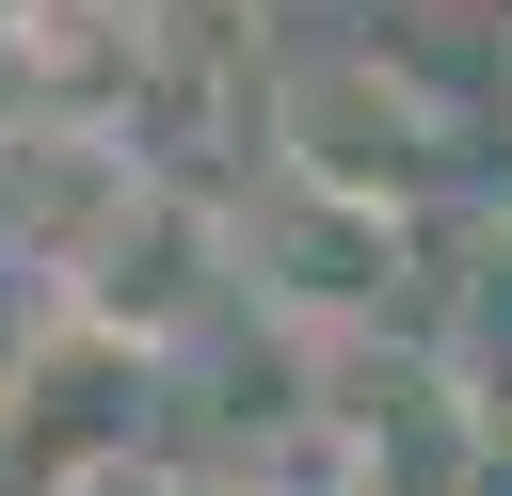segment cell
<instances>
[{
    "label": "cell",
    "mask_w": 512,
    "mask_h": 496,
    "mask_svg": "<svg viewBox=\"0 0 512 496\" xmlns=\"http://www.w3.org/2000/svg\"><path fill=\"white\" fill-rule=\"evenodd\" d=\"M272 144L304 192H352V208H416L432 192V96L384 64V48H320L272 80Z\"/></svg>",
    "instance_id": "1"
}]
</instances>
